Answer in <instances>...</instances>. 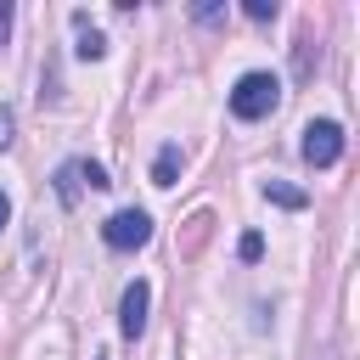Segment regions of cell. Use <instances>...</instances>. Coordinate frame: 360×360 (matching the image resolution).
<instances>
[{"instance_id":"cell-11","label":"cell","mask_w":360,"mask_h":360,"mask_svg":"<svg viewBox=\"0 0 360 360\" xmlns=\"http://www.w3.org/2000/svg\"><path fill=\"white\" fill-rule=\"evenodd\" d=\"M11 129H17V118H11V107H0V152L11 146Z\"/></svg>"},{"instance_id":"cell-2","label":"cell","mask_w":360,"mask_h":360,"mask_svg":"<svg viewBox=\"0 0 360 360\" xmlns=\"http://www.w3.org/2000/svg\"><path fill=\"white\" fill-rule=\"evenodd\" d=\"M101 242H107V248H118V253L146 248V242H152V219H146L141 208H118V214L101 225Z\"/></svg>"},{"instance_id":"cell-1","label":"cell","mask_w":360,"mask_h":360,"mask_svg":"<svg viewBox=\"0 0 360 360\" xmlns=\"http://www.w3.org/2000/svg\"><path fill=\"white\" fill-rule=\"evenodd\" d=\"M276 101H281V79L276 73H242L236 90H231V112L236 118H264V112H276Z\"/></svg>"},{"instance_id":"cell-6","label":"cell","mask_w":360,"mask_h":360,"mask_svg":"<svg viewBox=\"0 0 360 360\" xmlns=\"http://www.w3.org/2000/svg\"><path fill=\"white\" fill-rule=\"evenodd\" d=\"M180 163H186V158H180V146H163V152H158V163H152V180H158V186H174Z\"/></svg>"},{"instance_id":"cell-12","label":"cell","mask_w":360,"mask_h":360,"mask_svg":"<svg viewBox=\"0 0 360 360\" xmlns=\"http://www.w3.org/2000/svg\"><path fill=\"white\" fill-rule=\"evenodd\" d=\"M6 28H11V6L0 0V39H6Z\"/></svg>"},{"instance_id":"cell-4","label":"cell","mask_w":360,"mask_h":360,"mask_svg":"<svg viewBox=\"0 0 360 360\" xmlns=\"http://www.w3.org/2000/svg\"><path fill=\"white\" fill-rule=\"evenodd\" d=\"M84 186H90V191H101V186H107V169H101V163H90V158H73V163H62V169H56V197H62L68 208L79 202V191H84Z\"/></svg>"},{"instance_id":"cell-3","label":"cell","mask_w":360,"mask_h":360,"mask_svg":"<svg viewBox=\"0 0 360 360\" xmlns=\"http://www.w3.org/2000/svg\"><path fill=\"white\" fill-rule=\"evenodd\" d=\"M298 152H304V163H315V169H332V163L343 158V129H338L332 118H321V124H309V129H304Z\"/></svg>"},{"instance_id":"cell-7","label":"cell","mask_w":360,"mask_h":360,"mask_svg":"<svg viewBox=\"0 0 360 360\" xmlns=\"http://www.w3.org/2000/svg\"><path fill=\"white\" fill-rule=\"evenodd\" d=\"M264 197L281 202V208H304V202H309V197H304L298 186H287V180H264Z\"/></svg>"},{"instance_id":"cell-8","label":"cell","mask_w":360,"mask_h":360,"mask_svg":"<svg viewBox=\"0 0 360 360\" xmlns=\"http://www.w3.org/2000/svg\"><path fill=\"white\" fill-rule=\"evenodd\" d=\"M73 22H79V11H73ZM101 51H107V39H101L96 28H84V22H79V56H101Z\"/></svg>"},{"instance_id":"cell-10","label":"cell","mask_w":360,"mask_h":360,"mask_svg":"<svg viewBox=\"0 0 360 360\" xmlns=\"http://www.w3.org/2000/svg\"><path fill=\"white\" fill-rule=\"evenodd\" d=\"M236 253H242V259H259V253H264V236H259V231H248V236H242V248H236Z\"/></svg>"},{"instance_id":"cell-9","label":"cell","mask_w":360,"mask_h":360,"mask_svg":"<svg viewBox=\"0 0 360 360\" xmlns=\"http://www.w3.org/2000/svg\"><path fill=\"white\" fill-rule=\"evenodd\" d=\"M242 11H248V17H253V22H270V17H276V0H248V6H242Z\"/></svg>"},{"instance_id":"cell-5","label":"cell","mask_w":360,"mask_h":360,"mask_svg":"<svg viewBox=\"0 0 360 360\" xmlns=\"http://www.w3.org/2000/svg\"><path fill=\"white\" fill-rule=\"evenodd\" d=\"M146 304H152L146 281H129V287H124V315H118L124 338H141V332H146Z\"/></svg>"},{"instance_id":"cell-13","label":"cell","mask_w":360,"mask_h":360,"mask_svg":"<svg viewBox=\"0 0 360 360\" xmlns=\"http://www.w3.org/2000/svg\"><path fill=\"white\" fill-rule=\"evenodd\" d=\"M6 219H11V202H6V197H0V225H6Z\"/></svg>"}]
</instances>
